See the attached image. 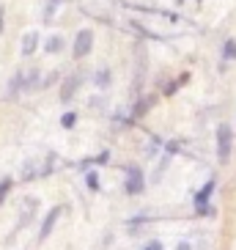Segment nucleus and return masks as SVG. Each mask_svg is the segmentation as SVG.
Masks as SVG:
<instances>
[{"label":"nucleus","instance_id":"nucleus-19","mask_svg":"<svg viewBox=\"0 0 236 250\" xmlns=\"http://www.w3.org/2000/svg\"><path fill=\"white\" fill-rule=\"evenodd\" d=\"M58 77H60V72H50V74L44 77V83H41V88H52V85L58 83Z\"/></svg>","mask_w":236,"mask_h":250},{"label":"nucleus","instance_id":"nucleus-21","mask_svg":"<svg viewBox=\"0 0 236 250\" xmlns=\"http://www.w3.org/2000/svg\"><path fill=\"white\" fill-rule=\"evenodd\" d=\"M143 250H162V242H159V239H154V242H148Z\"/></svg>","mask_w":236,"mask_h":250},{"label":"nucleus","instance_id":"nucleus-11","mask_svg":"<svg viewBox=\"0 0 236 250\" xmlns=\"http://www.w3.org/2000/svg\"><path fill=\"white\" fill-rule=\"evenodd\" d=\"M187 80H190V74H187V72H184V74H178V77H176L173 83H168V85H165V91H162V94H165V96H173L178 88H181V85H184Z\"/></svg>","mask_w":236,"mask_h":250},{"label":"nucleus","instance_id":"nucleus-15","mask_svg":"<svg viewBox=\"0 0 236 250\" xmlns=\"http://www.w3.org/2000/svg\"><path fill=\"white\" fill-rule=\"evenodd\" d=\"M85 184H88L91 192H99V190H102V184H99V173H96V170H85Z\"/></svg>","mask_w":236,"mask_h":250},{"label":"nucleus","instance_id":"nucleus-1","mask_svg":"<svg viewBox=\"0 0 236 250\" xmlns=\"http://www.w3.org/2000/svg\"><path fill=\"white\" fill-rule=\"evenodd\" d=\"M146 190V176L138 165H129L126 168V179H124V192L126 195H140Z\"/></svg>","mask_w":236,"mask_h":250},{"label":"nucleus","instance_id":"nucleus-16","mask_svg":"<svg viewBox=\"0 0 236 250\" xmlns=\"http://www.w3.org/2000/svg\"><path fill=\"white\" fill-rule=\"evenodd\" d=\"M11 187H14V179H11V176L0 179V206L6 204V198H8V192H11Z\"/></svg>","mask_w":236,"mask_h":250},{"label":"nucleus","instance_id":"nucleus-9","mask_svg":"<svg viewBox=\"0 0 236 250\" xmlns=\"http://www.w3.org/2000/svg\"><path fill=\"white\" fill-rule=\"evenodd\" d=\"M22 91H25V72H14L11 74V83H8V96L17 99Z\"/></svg>","mask_w":236,"mask_h":250},{"label":"nucleus","instance_id":"nucleus-14","mask_svg":"<svg viewBox=\"0 0 236 250\" xmlns=\"http://www.w3.org/2000/svg\"><path fill=\"white\" fill-rule=\"evenodd\" d=\"M110 69H99V72H96V77H94V83H96V88H107V85H110Z\"/></svg>","mask_w":236,"mask_h":250},{"label":"nucleus","instance_id":"nucleus-4","mask_svg":"<svg viewBox=\"0 0 236 250\" xmlns=\"http://www.w3.org/2000/svg\"><path fill=\"white\" fill-rule=\"evenodd\" d=\"M80 85H82V72H74V74H69L66 80L60 83V102H72L74 99V94L80 91Z\"/></svg>","mask_w":236,"mask_h":250},{"label":"nucleus","instance_id":"nucleus-10","mask_svg":"<svg viewBox=\"0 0 236 250\" xmlns=\"http://www.w3.org/2000/svg\"><path fill=\"white\" fill-rule=\"evenodd\" d=\"M41 88V72L33 69V72L25 74V91H39Z\"/></svg>","mask_w":236,"mask_h":250},{"label":"nucleus","instance_id":"nucleus-13","mask_svg":"<svg viewBox=\"0 0 236 250\" xmlns=\"http://www.w3.org/2000/svg\"><path fill=\"white\" fill-rule=\"evenodd\" d=\"M107 160H110V151L104 148V151H99L96 157H91V160H85V162H82V170H85V168H91V165H107Z\"/></svg>","mask_w":236,"mask_h":250},{"label":"nucleus","instance_id":"nucleus-20","mask_svg":"<svg viewBox=\"0 0 236 250\" xmlns=\"http://www.w3.org/2000/svg\"><path fill=\"white\" fill-rule=\"evenodd\" d=\"M3 30H6V8L0 6V36H3Z\"/></svg>","mask_w":236,"mask_h":250},{"label":"nucleus","instance_id":"nucleus-2","mask_svg":"<svg viewBox=\"0 0 236 250\" xmlns=\"http://www.w3.org/2000/svg\"><path fill=\"white\" fill-rule=\"evenodd\" d=\"M231 148H234V132H231L228 124H220L217 126V160L228 162Z\"/></svg>","mask_w":236,"mask_h":250},{"label":"nucleus","instance_id":"nucleus-7","mask_svg":"<svg viewBox=\"0 0 236 250\" xmlns=\"http://www.w3.org/2000/svg\"><path fill=\"white\" fill-rule=\"evenodd\" d=\"M39 42H41V36H39L36 30H30V33H25V36H22V55H25V58H30V55L39 50Z\"/></svg>","mask_w":236,"mask_h":250},{"label":"nucleus","instance_id":"nucleus-12","mask_svg":"<svg viewBox=\"0 0 236 250\" xmlns=\"http://www.w3.org/2000/svg\"><path fill=\"white\" fill-rule=\"evenodd\" d=\"M63 50V36H50L44 44V52H50V55H58V52Z\"/></svg>","mask_w":236,"mask_h":250},{"label":"nucleus","instance_id":"nucleus-17","mask_svg":"<svg viewBox=\"0 0 236 250\" xmlns=\"http://www.w3.org/2000/svg\"><path fill=\"white\" fill-rule=\"evenodd\" d=\"M222 58L225 61H236V39H228L222 44Z\"/></svg>","mask_w":236,"mask_h":250},{"label":"nucleus","instance_id":"nucleus-3","mask_svg":"<svg viewBox=\"0 0 236 250\" xmlns=\"http://www.w3.org/2000/svg\"><path fill=\"white\" fill-rule=\"evenodd\" d=\"M94 50V30H80L77 36H74V47H72V55L77 61L88 58V52Z\"/></svg>","mask_w":236,"mask_h":250},{"label":"nucleus","instance_id":"nucleus-22","mask_svg":"<svg viewBox=\"0 0 236 250\" xmlns=\"http://www.w3.org/2000/svg\"><path fill=\"white\" fill-rule=\"evenodd\" d=\"M178 250H192V248H190L187 242H181V245H178Z\"/></svg>","mask_w":236,"mask_h":250},{"label":"nucleus","instance_id":"nucleus-18","mask_svg":"<svg viewBox=\"0 0 236 250\" xmlns=\"http://www.w3.org/2000/svg\"><path fill=\"white\" fill-rule=\"evenodd\" d=\"M77 113L74 110H69V113H63V116H60V126H63V129H74V124H77Z\"/></svg>","mask_w":236,"mask_h":250},{"label":"nucleus","instance_id":"nucleus-5","mask_svg":"<svg viewBox=\"0 0 236 250\" xmlns=\"http://www.w3.org/2000/svg\"><path fill=\"white\" fill-rule=\"evenodd\" d=\"M63 212H66V209H63V206L58 204V206H52L50 212L44 214V220H41V228H39V242H44L47 236L52 234V228H55V223L60 220V214H63Z\"/></svg>","mask_w":236,"mask_h":250},{"label":"nucleus","instance_id":"nucleus-8","mask_svg":"<svg viewBox=\"0 0 236 250\" xmlns=\"http://www.w3.org/2000/svg\"><path fill=\"white\" fill-rule=\"evenodd\" d=\"M214 187H217V182H214V179H209V182L203 184L198 192H195V209H198V206H206V204H209V198H212Z\"/></svg>","mask_w":236,"mask_h":250},{"label":"nucleus","instance_id":"nucleus-6","mask_svg":"<svg viewBox=\"0 0 236 250\" xmlns=\"http://www.w3.org/2000/svg\"><path fill=\"white\" fill-rule=\"evenodd\" d=\"M154 104H157V96H154V94L140 96V99H138V104L132 107V116H129V121H138V118H143L148 110H151V107H154Z\"/></svg>","mask_w":236,"mask_h":250}]
</instances>
